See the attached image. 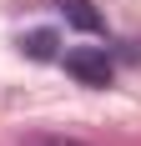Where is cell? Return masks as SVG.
I'll use <instances>...</instances> for the list:
<instances>
[{
	"label": "cell",
	"instance_id": "cell-1",
	"mask_svg": "<svg viewBox=\"0 0 141 146\" xmlns=\"http://www.w3.org/2000/svg\"><path fill=\"white\" fill-rule=\"evenodd\" d=\"M66 71L81 81V86H111V60L96 45H81V50H66Z\"/></svg>",
	"mask_w": 141,
	"mask_h": 146
},
{
	"label": "cell",
	"instance_id": "cell-3",
	"mask_svg": "<svg viewBox=\"0 0 141 146\" xmlns=\"http://www.w3.org/2000/svg\"><path fill=\"white\" fill-rule=\"evenodd\" d=\"M61 15H66V25L86 30V35H96V30H101V15L91 10V0H61Z\"/></svg>",
	"mask_w": 141,
	"mask_h": 146
},
{
	"label": "cell",
	"instance_id": "cell-4",
	"mask_svg": "<svg viewBox=\"0 0 141 146\" xmlns=\"http://www.w3.org/2000/svg\"><path fill=\"white\" fill-rule=\"evenodd\" d=\"M25 146H76V141H56V136H30Z\"/></svg>",
	"mask_w": 141,
	"mask_h": 146
},
{
	"label": "cell",
	"instance_id": "cell-2",
	"mask_svg": "<svg viewBox=\"0 0 141 146\" xmlns=\"http://www.w3.org/2000/svg\"><path fill=\"white\" fill-rule=\"evenodd\" d=\"M56 45H61L56 30H30V35H20V50H25L30 60H56V56H61Z\"/></svg>",
	"mask_w": 141,
	"mask_h": 146
}]
</instances>
